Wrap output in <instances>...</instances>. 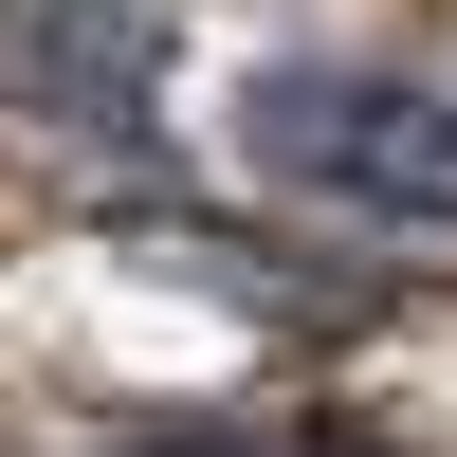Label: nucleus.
<instances>
[{
    "label": "nucleus",
    "instance_id": "f257e3e1",
    "mask_svg": "<svg viewBox=\"0 0 457 457\" xmlns=\"http://www.w3.org/2000/svg\"><path fill=\"white\" fill-rule=\"evenodd\" d=\"M256 183L329 220H403V238H457V92L439 73H366V55H275L238 92Z\"/></svg>",
    "mask_w": 457,
    "mask_h": 457
},
{
    "label": "nucleus",
    "instance_id": "f03ea898",
    "mask_svg": "<svg viewBox=\"0 0 457 457\" xmlns=\"http://www.w3.org/2000/svg\"><path fill=\"white\" fill-rule=\"evenodd\" d=\"M0 73H19V110H55V129H146V110H165V37L110 19V0H19V19H0Z\"/></svg>",
    "mask_w": 457,
    "mask_h": 457
},
{
    "label": "nucleus",
    "instance_id": "7ed1b4c3",
    "mask_svg": "<svg viewBox=\"0 0 457 457\" xmlns=\"http://www.w3.org/2000/svg\"><path fill=\"white\" fill-rule=\"evenodd\" d=\"M165 457H293V439H165Z\"/></svg>",
    "mask_w": 457,
    "mask_h": 457
}]
</instances>
